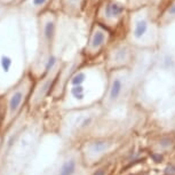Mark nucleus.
Here are the masks:
<instances>
[{"mask_svg":"<svg viewBox=\"0 0 175 175\" xmlns=\"http://www.w3.org/2000/svg\"><path fill=\"white\" fill-rule=\"evenodd\" d=\"M76 161L72 159L64 161L59 171V175H73L76 173Z\"/></svg>","mask_w":175,"mask_h":175,"instance_id":"obj_11","label":"nucleus"},{"mask_svg":"<svg viewBox=\"0 0 175 175\" xmlns=\"http://www.w3.org/2000/svg\"><path fill=\"white\" fill-rule=\"evenodd\" d=\"M91 123H92V118H85V119L80 123V127H83V128H84V127L88 126V125H89Z\"/></svg>","mask_w":175,"mask_h":175,"instance_id":"obj_18","label":"nucleus"},{"mask_svg":"<svg viewBox=\"0 0 175 175\" xmlns=\"http://www.w3.org/2000/svg\"><path fill=\"white\" fill-rule=\"evenodd\" d=\"M109 35H110V32L105 26L101 25L97 22L94 23L87 41V47H86L87 52L92 54L100 52L108 41Z\"/></svg>","mask_w":175,"mask_h":175,"instance_id":"obj_4","label":"nucleus"},{"mask_svg":"<svg viewBox=\"0 0 175 175\" xmlns=\"http://www.w3.org/2000/svg\"><path fill=\"white\" fill-rule=\"evenodd\" d=\"M126 14V1L125 0H100L96 11L97 23L111 28L118 24Z\"/></svg>","mask_w":175,"mask_h":175,"instance_id":"obj_1","label":"nucleus"},{"mask_svg":"<svg viewBox=\"0 0 175 175\" xmlns=\"http://www.w3.org/2000/svg\"><path fill=\"white\" fill-rule=\"evenodd\" d=\"M108 147L109 144L105 141H95V142L92 143L91 149L94 152H103V151H105L108 149Z\"/></svg>","mask_w":175,"mask_h":175,"instance_id":"obj_15","label":"nucleus"},{"mask_svg":"<svg viewBox=\"0 0 175 175\" xmlns=\"http://www.w3.org/2000/svg\"><path fill=\"white\" fill-rule=\"evenodd\" d=\"M93 175H104V169H98Z\"/></svg>","mask_w":175,"mask_h":175,"instance_id":"obj_22","label":"nucleus"},{"mask_svg":"<svg viewBox=\"0 0 175 175\" xmlns=\"http://www.w3.org/2000/svg\"><path fill=\"white\" fill-rule=\"evenodd\" d=\"M135 15H137L133 23V30H132V35L133 38L136 40H140L147 35L148 30H149V20L145 16L144 12H136Z\"/></svg>","mask_w":175,"mask_h":175,"instance_id":"obj_6","label":"nucleus"},{"mask_svg":"<svg viewBox=\"0 0 175 175\" xmlns=\"http://www.w3.org/2000/svg\"><path fill=\"white\" fill-rule=\"evenodd\" d=\"M88 0H57L55 11L68 17H79L87 8Z\"/></svg>","mask_w":175,"mask_h":175,"instance_id":"obj_5","label":"nucleus"},{"mask_svg":"<svg viewBox=\"0 0 175 175\" xmlns=\"http://www.w3.org/2000/svg\"><path fill=\"white\" fill-rule=\"evenodd\" d=\"M13 64H14V61H13V57L11 55H8L6 53L0 55V68H1V70L4 71L5 73H9L11 72Z\"/></svg>","mask_w":175,"mask_h":175,"instance_id":"obj_10","label":"nucleus"},{"mask_svg":"<svg viewBox=\"0 0 175 175\" xmlns=\"http://www.w3.org/2000/svg\"><path fill=\"white\" fill-rule=\"evenodd\" d=\"M0 2L6 7H13L17 2V0H0Z\"/></svg>","mask_w":175,"mask_h":175,"instance_id":"obj_16","label":"nucleus"},{"mask_svg":"<svg viewBox=\"0 0 175 175\" xmlns=\"http://www.w3.org/2000/svg\"><path fill=\"white\" fill-rule=\"evenodd\" d=\"M167 15H171V16H175V4H173L171 6V8L167 11Z\"/></svg>","mask_w":175,"mask_h":175,"instance_id":"obj_21","label":"nucleus"},{"mask_svg":"<svg viewBox=\"0 0 175 175\" xmlns=\"http://www.w3.org/2000/svg\"><path fill=\"white\" fill-rule=\"evenodd\" d=\"M70 94L72 97L78 100V101H83L85 98V87L83 85L80 86H72L70 89Z\"/></svg>","mask_w":175,"mask_h":175,"instance_id":"obj_14","label":"nucleus"},{"mask_svg":"<svg viewBox=\"0 0 175 175\" xmlns=\"http://www.w3.org/2000/svg\"><path fill=\"white\" fill-rule=\"evenodd\" d=\"M55 80H56V74H54L52 77H48L44 83H42L41 87H40V89H39V92H38L39 98H42L44 96L49 94V92L52 91L53 85H54Z\"/></svg>","mask_w":175,"mask_h":175,"instance_id":"obj_9","label":"nucleus"},{"mask_svg":"<svg viewBox=\"0 0 175 175\" xmlns=\"http://www.w3.org/2000/svg\"><path fill=\"white\" fill-rule=\"evenodd\" d=\"M8 8L9 7H6V6H4V5L0 2V18H2L5 16V14L7 13Z\"/></svg>","mask_w":175,"mask_h":175,"instance_id":"obj_17","label":"nucleus"},{"mask_svg":"<svg viewBox=\"0 0 175 175\" xmlns=\"http://www.w3.org/2000/svg\"><path fill=\"white\" fill-rule=\"evenodd\" d=\"M151 158H152L154 161H156V163H160V161L163 160V157H161L160 154H151Z\"/></svg>","mask_w":175,"mask_h":175,"instance_id":"obj_19","label":"nucleus"},{"mask_svg":"<svg viewBox=\"0 0 175 175\" xmlns=\"http://www.w3.org/2000/svg\"><path fill=\"white\" fill-rule=\"evenodd\" d=\"M59 13L52 9L44 12L39 15L38 20V29L40 33L41 42L47 47H50L56 37L57 32V24H59Z\"/></svg>","mask_w":175,"mask_h":175,"instance_id":"obj_2","label":"nucleus"},{"mask_svg":"<svg viewBox=\"0 0 175 175\" xmlns=\"http://www.w3.org/2000/svg\"><path fill=\"white\" fill-rule=\"evenodd\" d=\"M123 80L121 78L116 77L113 78V80L111 83V87H110V92H109V96H110V100L111 101H115L119 97L121 92H123Z\"/></svg>","mask_w":175,"mask_h":175,"instance_id":"obj_8","label":"nucleus"},{"mask_svg":"<svg viewBox=\"0 0 175 175\" xmlns=\"http://www.w3.org/2000/svg\"><path fill=\"white\" fill-rule=\"evenodd\" d=\"M98 2H100V0H88L87 7H94V6H96ZM86 9H87V8H86Z\"/></svg>","mask_w":175,"mask_h":175,"instance_id":"obj_20","label":"nucleus"},{"mask_svg":"<svg viewBox=\"0 0 175 175\" xmlns=\"http://www.w3.org/2000/svg\"><path fill=\"white\" fill-rule=\"evenodd\" d=\"M25 92H26V83L24 81L22 86L16 88V89L12 93L11 97H9V101H8V106H9V111H11L12 115L15 113V112L17 111V109L21 106L22 102L24 100Z\"/></svg>","mask_w":175,"mask_h":175,"instance_id":"obj_7","label":"nucleus"},{"mask_svg":"<svg viewBox=\"0 0 175 175\" xmlns=\"http://www.w3.org/2000/svg\"><path fill=\"white\" fill-rule=\"evenodd\" d=\"M128 57V52L125 47H120V48H117L113 53V61L117 62V63H121V62H125Z\"/></svg>","mask_w":175,"mask_h":175,"instance_id":"obj_13","label":"nucleus"},{"mask_svg":"<svg viewBox=\"0 0 175 175\" xmlns=\"http://www.w3.org/2000/svg\"><path fill=\"white\" fill-rule=\"evenodd\" d=\"M53 0H17L13 7L20 15H26L31 17H38L44 12L50 8Z\"/></svg>","mask_w":175,"mask_h":175,"instance_id":"obj_3","label":"nucleus"},{"mask_svg":"<svg viewBox=\"0 0 175 175\" xmlns=\"http://www.w3.org/2000/svg\"><path fill=\"white\" fill-rule=\"evenodd\" d=\"M86 78H87V74L85 71H78L71 77L70 79V84L71 86H80L86 81Z\"/></svg>","mask_w":175,"mask_h":175,"instance_id":"obj_12","label":"nucleus"}]
</instances>
